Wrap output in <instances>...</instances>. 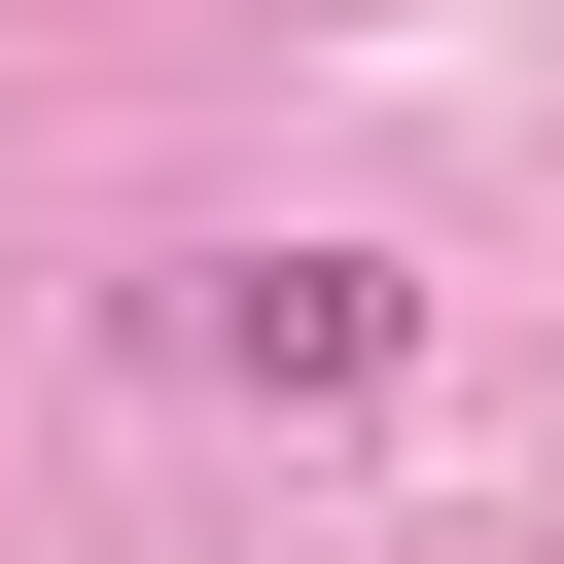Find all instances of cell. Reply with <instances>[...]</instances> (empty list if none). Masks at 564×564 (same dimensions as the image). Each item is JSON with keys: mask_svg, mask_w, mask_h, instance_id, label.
Masks as SVG:
<instances>
[{"mask_svg": "<svg viewBox=\"0 0 564 564\" xmlns=\"http://www.w3.org/2000/svg\"><path fill=\"white\" fill-rule=\"evenodd\" d=\"M388 352H423V317H388L352 247H247V282H212V388H282V423H352Z\"/></svg>", "mask_w": 564, "mask_h": 564, "instance_id": "6da1fadb", "label": "cell"}]
</instances>
